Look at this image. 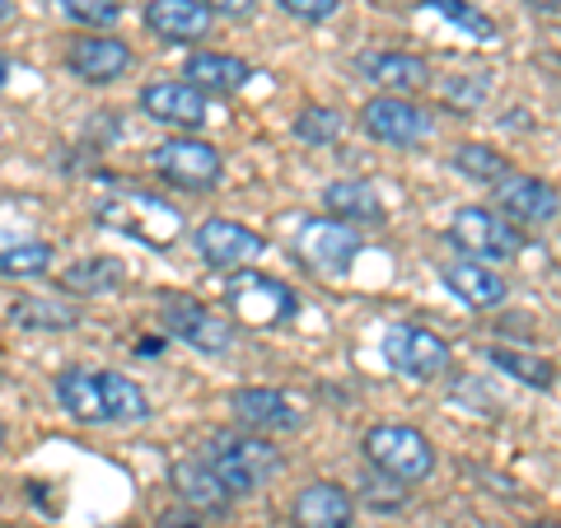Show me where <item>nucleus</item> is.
Instances as JSON below:
<instances>
[{"mask_svg":"<svg viewBox=\"0 0 561 528\" xmlns=\"http://www.w3.org/2000/svg\"><path fill=\"white\" fill-rule=\"evenodd\" d=\"M94 220L103 230H117V234H131L136 243L146 249H173L183 234V210L169 206L164 197L154 192H103L99 206H94Z\"/></svg>","mask_w":561,"mask_h":528,"instance_id":"nucleus-1","label":"nucleus"},{"mask_svg":"<svg viewBox=\"0 0 561 528\" xmlns=\"http://www.w3.org/2000/svg\"><path fill=\"white\" fill-rule=\"evenodd\" d=\"M202 459L225 482L230 496H249V491H257L262 482H272L280 472L276 445H267L262 435H249V431H216L202 445Z\"/></svg>","mask_w":561,"mask_h":528,"instance_id":"nucleus-2","label":"nucleus"},{"mask_svg":"<svg viewBox=\"0 0 561 528\" xmlns=\"http://www.w3.org/2000/svg\"><path fill=\"white\" fill-rule=\"evenodd\" d=\"M225 299H230L234 319L243 328H276V323H290L295 313H300V295H295L286 280H272V276H262V272L230 276Z\"/></svg>","mask_w":561,"mask_h":528,"instance_id":"nucleus-3","label":"nucleus"},{"mask_svg":"<svg viewBox=\"0 0 561 528\" xmlns=\"http://www.w3.org/2000/svg\"><path fill=\"white\" fill-rule=\"evenodd\" d=\"M365 459L393 482H421V478H431V468H435V449H431V439L412 426H375L365 435Z\"/></svg>","mask_w":561,"mask_h":528,"instance_id":"nucleus-4","label":"nucleus"},{"mask_svg":"<svg viewBox=\"0 0 561 528\" xmlns=\"http://www.w3.org/2000/svg\"><path fill=\"white\" fill-rule=\"evenodd\" d=\"M150 164L164 183L183 187V192H206V187L220 183V150L206 146L197 136H173L164 146H154Z\"/></svg>","mask_w":561,"mask_h":528,"instance_id":"nucleus-5","label":"nucleus"},{"mask_svg":"<svg viewBox=\"0 0 561 528\" xmlns=\"http://www.w3.org/2000/svg\"><path fill=\"white\" fill-rule=\"evenodd\" d=\"M160 323L169 337L187 342L192 351H206V356H225V351L234 346V328L220 319V313H210L206 305L187 295H164L160 299Z\"/></svg>","mask_w":561,"mask_h":528,"instance_id":"nucleus-6","label":"nucleus"},{"mask_svg":"<svg viewBox=\"0 0 561 528\" xmlns=\"http://www.w3.org/2000/svg\"><path fill=\"white\" fill-rule=\"evenodd\" d=\"M383 360L408 379H435L449 369V342L435 337L431 328L398 323V328L383 332Z\"/></svg>","mask_w":561,"mask_h":528,"instance_id":"nucleus-7","label":"nucleus"},{"mask_svg":"<svg viewBox=\"0 0 561 528\" xmlns=\"http://www.w3.org/2000/svg\"><path fill=\"white\" fill-rule=\"evenodd\" d=\"M449 243L468 257H491V262H505L524 249L519 230H511L496 210H482V206H463L449 225Z\"/></svg>","mask_w":561,"mask_h":528,"instance_id":"nucleus-8","label":"nucleus"},{"mask_svg":"<svg viewBox=\"0 0 561 528\" xmlns=\"http://www.w3.org/2000/svg\"><path fill=\"white\" fill-rule=\"evenodd\" d=\"M360 234L351 230V225L342 220H309L300 234H295V253H300L313 272H328V276H342L351 262L360 257Z\"/></svg>","mask_w":561,"mask_h":528,"instance_id":"nucleus-9","label":"nucleus"},{"mask_svg":"<svg viewBox=\"0 0 561 528\" xmlns=\"http://www.w3.org/2000/svg\"><path fill=\"white\" fill-rule=\"evenodd\" d=\"M230 412L239 421V431L249 435H290L305 426V412L295 408V402L280 393V389H239L230 393Z\"/></svg>","mask_w":561,"mask_h":528,"instance_id":"nucleus-10","label":"nucleus"},{"mask_svg":"<svg viewBox=\"0 0 561 528\" xmlns=\"http://www.w3.org/2000/svg\"><path fill=\"white\" fill-rule=\"evenodd\" d=\"M360 127L383 146H416V140L431 136V113H421L416 103L398 94H375L360 108Z\"/></svg>","mask_w":561,"mask_h":528,"instance_id":"nucleus-11","label":"nucleus"},{"mask_svg":"<svg viewBox=\"0 0 561 528\" xmlns=\"http://www.w3.org/2000/svg\"><path fill=\"white\" fill-rule=\"evenodd\" d=\"M140 108L150 122H164V127H183L197 131L206 127V94L192 90L187 80H154L140 90Z\"/></svg>","mask_w":561,"mask_h":528,"instance_id":"nucleus-12","label":"nucleus"},{"mask_svg":"<svg viewBox=\"0 0 561 528\" xmlns=\"http://www.w3.org/2000/svg\"><path fill=\"white\" fill-rule=\"evenodd\" d=\"M192 243H197V253L220 272H234L262 253V234H253L249 225H239V220H202L197 230H192Z\"/></svg>","mask_w":561,"mask_h":528,"instance_id":"nucleus-13","label":"nucleus"},{"mask_svg":"<svg viewBox=\"0 0 561 528\" xmlns=\"http://www.w3.org/2000/svg\"><path fill=\"white\" fill-rule=\"evenodd\" d=\"M496 202L511 220L519 225H548L557 210H561V197L542 183V179H529V173H505L496 183Z\"/></svg>","mask_w":561,"mask_h":528,"instance_id":"nucleus-14","label":"nucleus"},{"mask_svg":"<svg viewBox=\"0 0 561 528\" xmlns=\"http://www.w3.org/2000/svg\"><path fill=\"white\" fill-rule=\"evenodd\" d=\"M66 66L90 84H113L122 70L131 66V47L117 43V38H94L90 33V38H76L66 47Z\"/></svg>","mask_w":561,"mask_h":528,"instance_id":"nucleus-15","label":"nucleus"},{"mask_svg":"<svg viewBox=\"0 0 561 528\" xmlns=\"http://www.w3.org/2000/svg\"><path fill=\"white\" fill-rule=\"evenodd\" d=\"M356 66L370 84H379L383 94H398V99L421 90V84H431V66L421 57H408V51H365Z\"/></svg>","mask_w":561,"mask_h":528,"instance_id":"nucleus-16","label":"nucleus"},{"mask_svg":"<svg viewBox=\"0 0 561 528\" xmlns=\"http://www.w3.org/2000/svg\"><path fill=\"white\" fill-rule=\"evenodd\" d=\"M210 14L202 0H150L146 5V24L169 43H202L210 33Z\"/></svg>","mask_w":561,"mask_h":528,"instance_id":"nucleus-17","label":"nucleus"},{"mask_svg":"<svg viewBox=\"0 0 561 528\" xmlns=\"http://www.w3.org/2000/svg\"><path fill=\"white\" fill-rule=\"evenodd\" d=\"M57 402L84 421V426H108V402H103L99 369H61L57 375Z\"/></svg>","mask_w":561,"mask_h":528,"instance_id":"nucleus-18","label":"nucleus"},{"mask_svg":"<svg viewBox=\"0 0 561 528\" xmlns=\"http://www.w3.org/2000/svg\"><path fill=\"white\" fill-rule=\"evenodd\" d=\"M356 505L337 482H313L295 496V524L300 528H351Z\"/></svg>","mask_w":561,"mask_h":528,"instance_id":"nucleus-19","label":"nucleus"},{"mask_svg":"<svg viewBox=\"0 0 561 528\" xmlns=\"http://www.w3.org/2000/svg\"><path fill=\"white\" fill-rule=\"evenodd\" d=\"M169 478H173V491H179L192 509H210V515H220V509H230V501H234L230 491H225V482L206 468L202 454L197 459H179L169 468Z\"/></svg>","mask_w":561,"mask_h":528,"instance_id":"nucleus-20","label":"nucleus"},{"mask_svg":"<svg viewBox=\"0 0 561 528\" xmlns=\"http://www.w3.org/2000/svg\"><path fill=\"white\" fill-rule=\"evenodd\" d=\"M183 76L192 90H202V94H234L249 84V61L225 57V51H192Z\"/></svg>","mask_w":561,"mask_h":528,"instance_id":"nucleus-21","label":"nucleus"},{"mask_svg":"<svg viewBox=\"0 0 561 528\" xmlns=\"http://www.w3.org/2000/svg\"><path fill=\"white\" fill-rule=\"evenodd\" d=\"M440 276L468 309H501L505 305V276H496L491 267H478V262L463 257V262H449Z\"/></svg>","mask_w":561,"mask_h":528,"instance_id":"nucleus-22","label":"nucleus"},{"mask_svg":"<svg viewBox=\"0 0 561 528\" xmlns=\"http://www.w3.org/2000/svg\"><path fill=\"white\" fill-rule=\"evenodd\" d=\"M323 206L332 220L342 225H370V220H383V202L370 183H328L323 187Z\"/></svg>","mask_w":561,"mask_h":528,"instance_id":"nucleus-23","label":"nucleus"},{"mask_svg":"<svg viewBox=\"0 0 561 528\" xmlns=\"http://www.w3.org/2000/svg\"><path fill=\"white\" fill-rule=\"evenodd\" d=\"M51 262H57L51 243L28 239L20 230H0V272L5 276H43L51 272Z\"/></svg>","mask_w":561,"mask_h":528,"instance_id":"nucleus-24","label":"nucleus"},{"mask_svg":"<svg viewBox=\"0 0 561 528\" xmlns=\"http://www.w3.org/2000/svg\"><path fill=\"white\" fill-rule=\"evenodd\" d=\"M99 379H103V402H108V426L113 421H131V426L150 421V398L136 379L117 375V369H99Z\"/></svg>","mask_w":561,"mask_h":528,"instance_id":"nucleus-25","label":"nucleus"},{"mask_svg":"<svg viewBox=\"0 0 561 528\" xmlns=\"http://www.w3.org/2000/svg\"><path fill=\"white\" fill-rule=\"evenodd\" d=\"M10 323L14 328H38V332H61V328L80 323V309L57 305V299H43V295H24V299H14Z\"/></svg>","mask_w":561,"mask_h":528,"instance_id":"nucleus-26","label":"nucleus"},{"mask_svg":"<svg viewBox=\"0 0 561 528\" xmlns=\"http://www.w3.org/2000/svg\"><path fill=\"white\" fill-rule=\"evenodd\" d=\"M122 262L117 257H80L76 267H66L61 272V286L66 290H76V295H108L122 286Z\"/></svg>","mask_w":561,"mask_h":528,"instance_id":"nucleus-27","label":"nucleus"},{"mask_svg":"<svg viewBox=\"0 0 561 528\" xmlns=\"http://www.w3.org/2000/svg\"><path fill=\"white\" fill-rule=\"evenodd\" d=\"M486 360L496 365L505 379H519L524 389H552V379H557V369L542 356H529V351H515V346H491Z\"/></svg>","mask_w":561,"mask_h":528,"instance_id":"nucleus-28","label":"nucleus"},{"mask_svg":"<svg viewBox=\"0 0 561 528\" xmlns=\"http://www.w3.org/2000/svg\"><path fill=\"white\" fill-rule=\"evenodd\" d=\"M454 169L468 173V179H478V183H501L505 173H511L505 154H496L491 146H459L454 150Z\"/></svg>","mask_w":561,"mask_h":528,"instance_id":"nucleus-29","label":"nucleus"},{"mask_svg":"<svg viewBox=\"0 0 561 528\" xmlns=\"http://www.w3.org/2000/svg\"><path fill=\"white\" fill-rule=\"evenodd\" d=\"M342 113L337 108H305L300 117H295V136L309 140V146H328V140L342 136Z\"/></svg>","mask_w":561,"mask_h":528,"instance_id":"nucleus-30","label":"nucleus"},{"mask_svg":"<svg viewBox=\"0 0 561 528\" xmlns=\"http://www.w3.org/2000/svg\"><path fill=\"white\" fill-rule=\"evenodd\" d=\"M61 10L90 28H113L122 20V0H61Z\"/></svg>","mask_w":561,"mask_h":528,"instance_id":"nucleus-31","label":"nucleus"},{"mask_svg":"<svg viewBox=\"0 0 561 528\" xmlns=\"http://www.w3.org/2000/svg\"><path fill=\"white\" fill-rule=\"evenodd\" d=\"M440 14H449L454 24H459L463 33H472V38H482V43H496V24L486 20V14H478V10H468L463 0H431Z\"/></svg>","mask_w":561,"mask_h":528,"instance_id":"nucleus-32","label":"nucleus"},{"mask_svg":"<svg viewBox=\"0 0 561 528\" xmlns=\"http://www.w3.org/2000/svg\"><path fill=\"white\" fill-rule=\"evenodd\" d=\"M276 5L305 24H319V20H332V14H337L342 0H276Z\"/></svg>","mask_w":561,"mask_h":528,"instance_id":"nucleus-33","label":"nucleus"},{"mask_svg":"<svg viewBox=\"0 0 561 528\" xmlns=\"http://www.w3.org/2000/svg\"><path fill=\"white\" fill-rule=\"evenodd\" d=\"M365 501L370 505H379V509H398L402 505V496H398V482L393 478H383V482H365Z\"/></svg>","mask_w":561,"mask_h":528,"instance_id":"nucleus-34","label":"nucleus"},{"mask_svg":"<svg viewBox=\"0 0 561 528\" xmlns=\"http://www.w3.org/2000/svg\"><path fill=\"white\" fill-rule=\"evenodd\" d=\"M202 5H206L210 14H234V20L253 14V0H202Z\"/></svg>","mask_w":561,"mask_h":528,"instance_id":"nucleus-35","label":"nucleus"},{"mask_svg":"<svg viewBox=\"0 0 561 528\" xmlns=\"http://www.w3.org/2000/svg\"><path fill=\"white\" fill-rule=\"evenodd\" d=\"M160 528H202V524L192 519V515H164V519H160Z\"/></svg>","mask_w":561,"mask_h":528,"instance_id":"nucleus-36","label":"nucleus"},{"mask_svg":"<svg viewBox=\"0 0 561 528\" xmlns=\"http://www.w3.org/2000/svg\"><path fill=\"white\" fill-rule=\"evenodd\" d=\"M10 10H14V0H0V24L10 20Z\"/></svg>","mask_w":561,"mask_h":528,"instance_id":"nucleus-37","label":"nucleus"},{"mask_svg":"<svg viewBox=\"0 0 561 528\" xmlns=\"http://www.w3.org/2000/svg\"><path fill=\"white\" fill-rule=\"evenodd\" d=\"M529 528H561V524H529Z\"/></svg>","mask_w":561,"mask_h":528,"instance_id":"nucleus-38","label":"nucleus"},{"mask_svg":"<svg viewBox=\"0 0 561 528\" xmlns=\"http://www.w3.org/2000/svg\"><path fill=\"white\" fill-rule=\"evenodd\" d=\"M534 5H557V0H534Z\"/></svg>","mask_w":561,"mask_h":528,"instance_id":"nucleus-39","label":"nucleus"},{"mask_svg":"<svg viewBox=\"0 0 561 528\" xmlns=\"http://www.w3.org/2000/svg\"><path fill=\"white\" fill-rule=\"evenodd\" d=\"M0 84H5V61H0Z\"/></svg>","mask_w":561,"mask_h":528,"instance_id":"nucleus-40","label":"nucleus"},{"mask_svg":"<svg viewBox=\"0 0 561 528\" xmlns=\"http://www.w3.org/2000/svg\"><path fill=\"white\" fill-rule=\"evenodd\" d=\"M0 445H5V426H0Z\"/></svg>","mask_w":561,"mask_h":528,"instance_id":"nucleus-41","label":"nucleus"},{"mask_svg":"<svg viewBox=\"0 0 561 528\" xmlns=\"http://www.w3.org/2000/svg\"><path fill=\"white\" fill-rule=\"evenodd\" d=\"M0 528H10V524H0Z\"/></svg>","mask_w":561,"mask_h":528,"instance_id":"nucleus-42","label":"nucleus"}]
</instances>
